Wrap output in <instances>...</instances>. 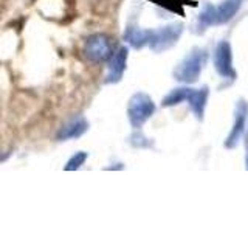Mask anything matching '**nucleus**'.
<instances>
[{"label": "nucleus", "instance_id": "nucleus-1", "mask_svg": "<svg viewBox=\"0 0 248 233\" xmlns=\"http://www.w3.org/2000/svg\"><path fill=\"white\" fill-rule=\"evenodd\" d=\"M206 61H208L206 50L199 49V47L192 49L174 68L172 72L174 80L182 84H194L196 81H199Z\"/></svg>", "mask_w": 248, "mask_h": 233}, {"label": "nucleus", "instance_id": "nucleus-2", "mask_svg": "<svg viewBox=\"0 0 248 233\" xmlns=\"http://www.w3.org/2000/svg\"><path fill=\"white\" fill-rule=\"evenodd\" d=\"M157 111L154 100L144 92H137L129 98L127 120L134 129H141Z\"/></svg>", "mask_w": 248, "mask_h": 233}, {"label": "nucleus", "instance_id": "nucleus-3", "mask_svg": "<svg viewBox=\"0 0 248 233\" xmlns=\"http://www.w3.org/2000/svg\"><path fill=\"white\" fill-rule=\"evenodd\" d=\"M185 31V25L182 22H172L165 27L152 30V36L149 41V49L154 53H165L177 45L178 39L182 37Z\"/></svg>", "mask_w": 248, "mask_h": 233}, {"label": "nucleus", "instance_id": "nucleus-4", "mask_svg": "<svg viewBox=\"0 0 248 233\" xmlns=\"http://www.w3.org/2000/svg\"><path fill=\"white\" fill-rule=\"evenodd\" d=\"M84 56L93 64H103L107 62L113 51L110 37L104 33H93L89 37H85L82 47Z\"/></svg>", "mask_w": 248, "mask_h": 233}, {"label": "nucleus", "instance_id": "nucleus-5", "mask_svg": "<svg viewBox=\"0 0 248 233\" xmlns=\"http://www.w3.org/2000/svg\"><path fill=\"white\" fill-rule=\"evenodd\" d=\"M214 68L223 80L234 81L237 73L232 67V49L228 41H220L214 50Z\"/></svg>", "mask_w": 248, "mask_h": 233}, {"label": "nucleus", "instance_id": "nucleus-6", "mask_svg": "<svg viewBox=\"0 0 248 233\" xmlns=\"http://www.w3.org/2000/svg\"><path fill=\"white\" fill-rule=\"evenodd\" d=\"M129 49L126 45H120L112 51L110 58L107 59V73L104 78V84H116L123 80L124 72L127 68Z\"/></svg>", "mask_w": 248, "mask_h": 233}, {"label": "nucleus", "instance_id": "nucleus-7", "mask_svg": "<svg viewBox=\"0 0 248 233\" xmlns=\"http://www.w3.org/2000/svg\"><path fill=\"white\" fill-rule=\"evenodd\" d=\"M247 120H248V103L244 98H239L234 107V120H232L231 131L227 140H225V148L227 150H234L239 145L240 138L244 137Z\"/></svg>", "mask_w": 248, "mask_h": 233}, {"label": "nucleus", "instance_id": "nucleus-8", "mask_svg": "<svg viewBox=\"0 0 248 233\" xmlns=\"http://www.w3.org/2000/svg\"><path fill=\"white\" fill-rule=\"evenodd\" d=\"M90 123L84 115H78L75 118L68 120L64 123L56 132V140L58 142H68V140H76L81 138L85 132L89 131Z\"/></svg>", "mask_w": 248, "mask_h": 233}, {"label": "nucleus", "instance_id": "nucleus-9", "mask_svg": "<svg viewBox=\"0 0 248 233\" xmlns=\"http://www.w3.org/2000/svg\"><path fill=\"white\" fill-rule=\"evenodd\" d=\"M151 36H152V30L140 28L137 25V22L134 20V22H129V25L126 27V30H124L123 39L132 47V49L141 50L143 47L149 45Z\"/></svg>", "mask_w": 248, "mask_h": 233}, {"label": "nucleus", "instance_id": "nucleus-10", "mask_svg": "<svg viewBox=\"0 0 248 233\" xmlns=\"http://www.w3.org/2000/svg\"><path fill=\"white\" fill-rule=\"evenodd\" d=\"M209 98V89L208 85H202L200 89H191L189 97H188V104L191 112L194 114V116L202 121L205 116V109H206V103Z\"/></svg>", "mask_w": 248, "mask_h": 233}, {"label": "nucleus", "instance_id": "nucleus-11", "mask_svg": "<svg viewBox=\"0 0 248 233\" xmlns=\"http://www.w3.org/2000/svg\"><path fill=\"white\" fill-rule=\"evenodd\" d=\"M217 23V14H216V6L205 2L202 6V11L199 14V17L196 20V25H194V33L197 34H203L208 28H211L213 25Z\"/></svg>", "mask_w": 248, "mask_h": 233}, {"label": "nucleus", "instance_id": "nucleus-12", "mask_svg": "<svg viewBox=\"0 0 248 233\" xmlns=\"http://www.w3.org/2000/svg\"><path fill=\"white\" fill-rule=\"evenodd\" d=\"M244 0H222L219 6H216V14H217V23H228L234 19V16L239 13L242 8Z\"/></svg>", "mask_w": 248, "mask_h": 233}, {"label": "nucleus", "instance_id": "nucleus-13", "mask_svg": "<svg viewBox=\"0 0 248 233\" xmlns=\"http://www.w3.org/2000/svg\"><path fill=\"white\" fill-rule=\"evenodd\" d=\"M189 92H191V87H186V85L185 87H175L169 93H166L165 98L161 100V106L163 107H174V106H178L180 103H185L189 97Z\"/></svg>", "mask_w": 248, "mask_h": 233}, {"label": "nucleus", "instance_id": "nucleus-14", "mask_svg": "<svg viewBox=\"0 0 248 233\" xmlns=\"http://www.w3.org/2000/svg\"><path fill=\"white\" fill-rule=\"evenodd\" d=\"M149 2L163 8V10L175 13V14H183L185 13V5L189 3L188 0H149Z\"/></svg>", "mask_w": 248, "mask_h": 233}, {"label": "nucleus", "instance_id": "nucleus-15", "mask_svg": "<svg viewBox=\"0 0 248 233\" xmlns=\"http://www.w3.org/2000/svg\"><path fill=\"white\" fill-rule=\"evenodd\" d=\"M89 159V152L85 151H78L75 152L72 157H70L65 163L64 169L65 171H78L79 168H82V165H85V162Z\"/></svg>", "mask_w": 248, "mask_h": 233}, {"label": "nucleus", "instance_id": "nucleus-16", "mask_svg": "<svg viewBox=\"0 0 248 233\" xmlns=\"http://www.w3.org/2000/svg\"><path fill=\"white\" fill-rule=\"evenodd\" d=\"M137 132H134L130 137H129V145L137 148V150H147V148H152V140L147 138L144 134L140 132V129H135Z\"/></svg>", "mask_w": 248, "mask_h": 233}, {"label": "nucleus", "instance_id": "nucleus-17", "mask_svg": "<svg viewBox=\"0 0 248 233\" xmlns=\"http://www.w3.org/2000/svg\"><path fill=\"white\" fill-rule=\"evenodd\" d=\"M244 137H245V150H247V154H245V169H248V124L245 126Z\"/></svg>", "mask_w": 248, "mask_h": 233}, {"label": "nucleus", "instance_id": "nucleus-18", "mask_svg": "<svg viewBox=\"0 0 248 233\" xmlns=\"http://www.w3.org/2000/svg\"><path fill=\"white\" fill-rule=\"evenodd\" d=\"M106 169H108V171L110 169H124V165L123 163H115V166H107Z\"/></svg>", "mask_w": 248, "mask_h": 233}]
</instances>
